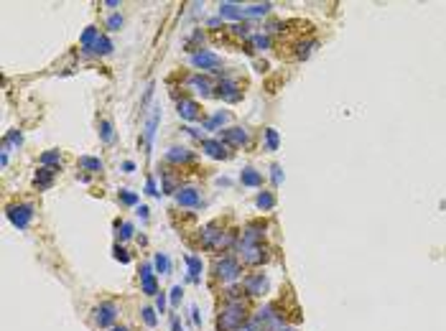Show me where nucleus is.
<instances>
[{"label": "nucleus", "mask_w": 446, "mask_h": 331, "mask_svg": "<svg viewBox=\"0 0 446 331\" xmlns=\"http://www.w3.org/2000/svg\"><path fill=\"white\" fill-rule=\"evenodd\" d=\"M271 179H273L276 186H281V181H283V168H281V166H273V168H271Z\"/></svg>", "instance_id": "58836bf2"}, {"label": "nucleus", "mask_w": 446, "mask_h": 331, "mask_svg": "<svg viewBox=\"0 0 446 331\" xmlns=\"http://www.w3.org/2000/svg\"><path fill=\"white\" fill-rule=\"evenodd\" d=\"M225 122H230V112H222V110H219V112H214V115L204 122V130H217L219 125H225Z\"/></svg>", "instance_id": "5701e85b"}, {"label": "nucleus", "mask_w": 446, "mask_h": 331, "mask_svg": "<svg viewBox=\"0 0 446 331\" xmlns=\"http://www.w3.org/2000/svg\"><path fill=\"white\" fill-rule=\"evenodd\" d=\"M54 173H56V168H46V166H41L38 171H36V186L38 189H49L51 184H54Z\"/></svg>", "instance_id": "dca6fc26"}, {"label": "nucleus", "mask_w": 446, "mask_h": 331, "mask_svg": "<svg viewBox=\"0 0 446 331\" xmlns=\"http://www.w3.org/2000/svg\"><path fill=\"white\" fill-rule=\"evenodd\" d=\"M146 194H150V196H158V191H155V179L150 176V179L146 181Z\"/></svg>", "instance_id": "79ce46f5"}, {"label": "nucleus", "mask_w": 446, "mask_h": 331, "mask_svg": "<svg viewBox=\"0 0 446 331\" xmlns=\"http://www.w3.org/2000/svg\"><path fill=\"white\" fill-rule=\"evenodd\" d=\"M250 43H253L255 49L265 51V49H271V36H265V33H253V36H250Z\"/></svg>", "instance_id": "7c9ffc66"}, {"label": "nucleus", "mask_w": 446, "mask_h": 331, "mask_svg": "<svg viewBox=\"0 0 446 331\" xmlns=\"http://www.w3.org/2000/svg\"><path fill=\"white\" fill-rule=\"evenodd\" d=\"M191 64L196 66V69H204V72H219L222 59L214 51H194L191 54Z\"/></svg>", "instance_id": "20e7f679"}, {"label": "nucleus", "mask_w": 446, "mask_h": 331, "mask_svg": "<svg viewBox=\"0 0 446 331\" xmlns=\"http://www.w3.org/2000/svg\"><path fill=\"white\" fill-rule=\"evenodd\" d=\"M263 229H265V224H260V222L248 224V227H245V232H242V245H260L263 234H265Z\"/></svg>", "instance_id": "f8f14e48"}, {"label": "nucleus", "mask_w": 446, "mask_h": 331, "mask_svg": "<svg viewBox=\"0 0 446 331\" xmlns=\"http://www.w3.org/2000/svg\"><path fill=\"white\" fill-rule=\"evenodd\" d=\"M189 84L196 87V92H202V95H209V90H212V82L207 77H191Z\"/></svg>", "instance_id": "c85d7f7f"}, {"label": "nucleus", "mask_w": 446, "mask_h": 331, "mask_svg": "<svg viewBox=\"0 0 446 331\" xmlns=\"http://www.w3.org/2000/svg\"><path fill=\"white\" fill-rule=\"evenodd\" d=\"M120 26H123V15L115 13V15L107 18V28H110V31H120Z\"/></svg>", "instance_id": "e433bc0d"}, {"label": "nucleus", "mask_w": 446, "mask_h": 331, "mask_svg": "<svg viewBox=\"0 0 446 331\" xmlns=\"http://www.w3.org/2000/svg\"><path fill=\"white\" fill-rule=\"evenodd\" d=\"M133 237V224L130 222H123L120 224V239H130Z\"/></svg>", "instance_id": "ea45409f"}, {"label": "nucleus", "mask_w": 446, "mask_h": 331, "mask_svg": "<svg viewBox=\"0 0 446 331\" xmlns=\"http://www.w3.org/2000/svg\"><path fill=\"white\" fill-rule=\"evenodd\" d=\"M191 321H194L196 326L202 324V316H199V308H196V306H191Z\"/></svg>", "instance_id": "c03bdc74"}, {"label": "nucleus", "mask_w": 446, "mask_h": 331, "mask_svg": "<svg viewBox=\"0 0 446 331\" xmlns=\"http://www.w3.org/2000/svg\"><path fill=\"white\" fill-rule=\"evenodd\" d=\"M265 150H278V130L265 127Z\"/></svg>", "instance_id": "c756f323"}, {"label": "nucleus", "mask_w": 446, "mask_h": 331, "mask_svg": "<svg viewBox=\"0 0 446 331\" xmlns=\"http://www.w3.org/2000/svg\"><path fill=\"white\" fill-rule=\"evenodd\" d=\"M240 273H242V270H240V262H237L235 257H230V255H227V257H219V260L214 262V275H217L219 280H227V283H230V280L240 278Z\"/></svg>", "instance_id": "f03ea898"}, {"label": "nucleus", "mask_w": 446, "mask_h": 331, "mask_svg": "<svg viewBox=\"0 0 446 331\" xmlns=\"http://www.w3.org/2000/svg\"><path fill=\"white\" fill-rule=\"evenodd\" d=\"M237 250L242 252V260L248 265H260V262L268 260V250L263 245H242V242H240Z\"/></svg>", "instance_id": "39448f33"}, {"label": "nucleus", "mask_w": 446, "mask_h": 331, "mask_svg": "<svg viewBox=\"0 0 446 331\" xmlns=\"http://www.w3.org/2000/svg\"><path fill=\"white\" fill-rule=\"evenodd\" d=\"M217 90H219L217 95H219L222 100H225V102H237V100L242 97V92H240L237 82H232V79H222Z\"/></svg>", "instance_id": "9b49d317"}, {"label": "nucleus", "mask_w": 446, "mask_h": 331, "mask_svg": "<svg viewBox=\"0 0 446 331\" xmlns=\"http://www.w3.org/2000/svg\"><path fill=\"white\" fill-rule=\"evenodd\" d=\"M222 143H230V145H242V143H248V130L245 127H227V130H222Z\"/></svg>", "instance_id": "ddd939ff"}, {"label": "nucleus", "mask_w": 446, "mask_h": 331, "mask_svg": "<svg viewBox=\"0 0 446 331\" xmlns=\"http://www.w3.org/2000/svg\"><path fill=\"white\" fill-rule=\"evenodd\" d=\"M250 28H253L250 23H235V26H232V31H235L237 36H242V38H250V36H253Z\"/></svg>", "instance_id": "f704fd0d"}, {"label": "nucleus", "mask_w": 446, "mask_h": 331, "mask_svg": "<svg viewBox=\"0 0 446 331\" xmlns=\"http://www.w3.org/2000/svg\"><path fill=\"white\" fill-rule=\"evenodd\" d=\"M158 117H161V110L158 107H153V115L148 117L146 122V148H150L153 143V135H155V125H158Z\"/></svg>", "instance_id": "6ab92c4d"}, {"label": "nucleus", "mask_w": 446, "mask_h": 331, "mask_svg": "<svg viewBox=\"0 0 446 331\" xmlns=\"http://www.w3.org/2000/svg\"><path fill=\"white\" fill-rule=\"evenodd\" d=\"M273 5L271 3H255V5H248L245 8V18H255V15H265Z\"/></svg>", "instance_id": "bb28decb"}, {"label": "nucleus", "mask_w": 446, "mask_h": 331, "mask_svg": "<svg viewBox=\"0 0 446 331\" xmlns=\"http://www.w3.org/2000/svg\"><path fill=\"white\" fill-rule=\"evenodd\" d=\"M20 143H23V132H20V130H10L5 135V140H3V145H8V148L10 145H20Z\"/></svg>", "instance_id": "473e14b6"}, {"label": "nucleus", "mask_w": 446, "mask_h": 331, "mask_svg": "<svg viewBox=\"0 0 446 331\" xmlns=\"http://www.w3.org/2000/svg\"><path fill=\"white\" fill-rule=\"evenodd\" d=\"M240 181H242V186H260V184H263V176H260L255 168H242Z\"/></svg>", "instance_id": "aec40b11"}, {"label": "nucleus", "mask_w": 446, "mask_h": 331, "mask_svg": "<svg viewBox=\"0 0 446 331\" xmlns=\"http://www.w3.org/2000/svg\"><path fill=\"white\" fill-rule=\"evenodd\" d=\"M118 319V306L115 303H100L97 308H95V321H97V326H110Z\"/></svg>", "instance_id": "423d86ee"}, {"label": "nucleus", "mask_w": 446, "mask_h": 331, "mask_svg": "<svg viewBox=\"0 0 446 331\" xmlns=\"http://www.w3.org/2000/svg\"><path fill=\"white\" fill-rule=\"evenodd\" d=\"M141 291L146 296H155V293H158V280H155L150 265H143V268H141Z\"/></svg>", "instance_id": "1a4fd4ad"}, {"label": "nucleus", "mask_w": 446, "mask_h": 331, "mask_svg": "<svg viewBox=\"0 0 446 331\" xmlns=\"http://www.w3.org/2000/svg\"><path fill=\"white\" fill-rule=\"evenodd\" d=\"M178 117L184 120H199V105L194 100H178Z\"/></svg>", "instance_id": "4468645a"}, {"label": "nucleus", "mask_w": 446, "mask_h": 331, "mask_svg": "<svg viewBox=\"0 0 446 331\" xmlns=\"http://www.w3.org/2000/svg\"><path fill=\"white\" fill-rule=\"evenodd\" d=\"M255 204H258V209L268 212V209H273V207H276V196H273L271 191H260L258 199H255Z\"/></svg>", "instance_id": "b1692460"}, {"label": "nucleus", "mask_w": 446, "mask_h": 331, "mask_svg": "<svg viewBox=\"0 0 446 331\" xmlns=\"http://www.w3.org/2000/svg\"><path fill=\"white\" fill-rule=\"evenodd\" d=\"M186 265H189V280L199 283V275H202V260L194 257V255H186Z\"/></svg>", "instance_id": "412c9836"}, {"label": "nucleus", "mask_w": 446, "mask_h": 331, "mask_svg": "<svg viewBox=\"0 0 446 331\" xmlns=\"http://www.w3.org/2000/svg\"><path fill=\"white\" fill-rule=\"evenodd\" d=\"M123 171H125V173H133V171H136V163H133V161H125V163H123Z\"/></svg>", "instance_id": "49530a36"}, {"label": "nucleus", "mask_w": 446, "mask_h": 331, "mask_svg": "<svg viewBox=\"0 0 446 331\" xmlns=\"http://www.w3.org/2000/svg\"><path fill=\"white\" fill-rule=\"evenodd\" d=\"M59 161H61L59 150H46V153L41 156V166H46V168H56V171H59Z\"/></svg>", "instance_id": "a878e982"}, {"label": "nucleus", "mask_w": 446, "mask_h": 331, "mask_svg": "<svg viewBox=\"0 0 446 331\" xmlns=\"http://www.w3.org/2000/svg\"><path fill=\"white\" fill-rule=\"evenodd\" d=\"M5 214L18 229H26L31 224V219H33V207L31 204H13V207H8Z\"/></svg>", "instance_id": "7ed1b4c3"}, {"label": "nucleus", "mask_w": 446, "mask_h": 331, "mask_svg": "<svg viewBox=\"0 0 446 331\" xmlns=\"http://www.w3.org/2000/svg\"><path fill=\"white\" fill-rule=\"evenodd\" d=\"M138 214H141L143 219H148V207H138Z\"/></svg>", "instance_id": "de8ad7c7"}, {"label": "nucleus", "mask_w": 446, "mask_h": 331, "mask_svg": "<svg viewBox=\"0 0 446 331\" xmlns=\"http://www.w3.org/2000/svg\"><path fill=\"white\" fill-rule=\"evenodd\" d=\"M191 158H194V153H191L189 148L173 145V148L166 150V161H171V163H186V161H191Z\"/></svg>", "instance_id": "2eb2a0df"}, {"label": "nucleus", "mask_w": 446, "mask_h": 331, "mask_svg": "<svg viewBox=\"0 0 446 331\" xmlns=\"http://www.w3.org/2000/svg\"><path fill=\"white\" fill-rule=\"evenodd\" d=\"M171 331H184V329H181V321H178V316H171Z\"/></svg>", "instance_id": "a18cd8bd"}, {"label": "nucleus", "mask_w": 446, "mask_h": 331, "mask_svg": "<svg viewBox=\"0 0 446 331\" xmlns=\"http://www.w3.org/2000/svg\"><path fill=\"white\" fill-rule=\"evenodd\" d=\"M120 202L128 204V207H133V204H138V194H133V191H128V189H120Z\"/></svg>", "instance_id": "72a5a7b5"}, {"label": "nucleus", "mask_w": 446, "mask_h": 331, "mask_svg": "<svg viewBox=\"0 0 446 331\" xmlns=\"http://www.w3.org/2000/svg\"><path fill=\"white\" fill-rule=\"evenodd\" d=\"M155 308H158V314H163L166 311V296L161 293L158 298H155Z\"/></svg>", "instance_id": "37998d69"}, {"label": "nucleus", "mask_w": 446, "mask_h": 331, "mask_svg": "<svg viewBox=\"0 0 446 331\" xmlns=\"http://www.w3.org/2000/svg\"><path fill=\"white\" fill-rule=\"evenodd\" d=\"M202 150L207 153L209 158L214 161H222V158H230V150L222 140H202Z\"/></svg>", "instance_id": "9d476101"}, {"label": "nucleus", "mask_w": 446, "mask_h": 331, "mask_svg": "<svg viewBox=\"0 0 446 331\" xmlns=\"http://www.w3.org/2000/svg\"><path fill=\"white\" fill-rule=\"evenodd\" d=\"M219 18L240 20V18H245V8H240L237 3H222V5H219Z\"/></svg>", "instance_id": "f3484780"}, {"label": "nucleus", "mask_w": 446, "mask_h": 331, "mask_svg": "<svg viewBox=\"0 0 446 331\" xmlns=\"http://www.w3.org/2000/svg\"><path fill=\"white\" fill-rule=\"evenodd\" d=\"M113 331H125V329H123V326H115V329H113Z\"/></svg>", "instance_id": "09e8293b"}, {"label": "nucleus", "mask_w": 446, "mask_h": 331, "mask_svg": "<svg viewBox=\"0 0 446 331\" xmlns=\"http://www.w3.org/2000/svg\"><path fill=\"white\" fill-rule=\"evenodd\" d=\"M97 38H100V31H97L95 26H89V28L82 33V38H79V43H82V51H84V54H89V51H92V46H95V41H97Z\"/></svg>", "instance_id": "a211bd4d"}, {"label": "nucleus", "mask_w": 446, "mask_h": 331, "mask_svg": "<svg viewBox=\"0 0 446 331\" xmlns=\"http://www.w3.org/2000/svg\"><path fill=\"white\" fill-rule=\"evenodd\" d=\"M242 288H245V293H250V296H260L268 288V278L263 273H253V275H248L242 280Z\"/></svg>", "instance_id": "6e6552de"}, {"label": "nucleus", "mask_w": 446, "mask_h": 331, "mask_svg": "<svg viewBox=\"0 0 446 331\" xmlns=\"http://www.w3.org/2000/svg\"><path fill=\"white\" fill-rule=\"evenodd\" d=\"M153 262H155V270H158L161 275H166V273L171 270V262H168V257H166L163 252H158V255H155V260H153Z\"/></svg>", "instance_id": "2f4dec72"}, {"label": "nucleus", "mask_w": 446, "mask_h": 331, "mask_svg": "<svg viewBox=\"0 0 446 331\" xmlns=\"http://www.w3.org/2000/svg\"><path fill=\"white\" fill-rule=\"evenodd\" d=\"M245 321H248V316H245V306L242 303H227L225 308L219 311V331H237Z\"/></svg>", "instance_id": "f257e3e1"}, {"label": "nucleus", "mask_w": 446, "mask_h": 331, "mask_svg": "<svg viewBox=\"0 0 446 331\" xmlns=\"http://www.w3.org/2000/svg\"><path fill=\"white\" fill-rule=\"evenodd\" d=\"M141 314H143V321H146V326H150V329H153L155 324H158V319H155V311H153V308H143Z\"/></svg>", "instance_id": "c9c22d12"}, {"label": "nucleus", "mask_w": 446, "mask_h": 331, "mask_svg": "<svg viewBox=\"0 0 446 331\" xmlns=\"http://www.w3.org/2000/svg\"><path fill=\"white\" fill-rule=\"evenodd\" d=\"M79 168L97 173V171H102L105 166H102V161H100V158H92V156H82V158H79Z\"/></svg>", "instance_id": "393cba45"}, {"label": "nucleus", "mask_w": 446, "mask_h": 331, "mask_svg": "<svg viewBox=\"0 0 446 331\" xmlns=\"http://www.w3.org/2000/svg\"><path fill=\"white\" fill-rule=\"evenodd\" d=\"M100 138H102V143H113L115 140V130H113V122L110 120L100 122Z\"/></svg>", "instance_id": "cd10ccee"}, {"label": "nucleus", "mask_w": 446, "mask_h": 331, "mask_svg": "<svg viewBox=\"0 0 446 331\" xmlns=\"http://www.w3.org/2000/svg\"><path fill=\"white\" fill-rule=\"evenodd\" d=\"M113 255H115V260H120V262H130V255H128V250H125V247H120V245H115Z\"/></svg>", "instance_id": "4c0bfd02"}, {"label": "nucleus", "mask_w": 446, "mask_h": 331, "mask_svg": "<svg viewBox=\"0 0 446 331\" xmlns=\"http://www.w3.org/2000/svg\"><path fill=\"white\" fill-rule=\"evenodd\" d=\"M181 293H184V291H181V285H173V288H171V303H173V306L181 301Z\"/></svg>", "instance_id": "a19ab883"}, {"label": "nucleus", "mask_w": 446, "mask_h": 331, "mask_svg": "<svg viewBox=\"0 0 446 331\" xmlns=\"http://www.w3.org/2000/svg\"><path fill=\"white\" fill-rule=\"evenodd\" d=\"M176 204H178V207H186V209H196L199 204H202V199H199V191H196V189L184 186V189L176 191Z\"/></svg>", "instance_id": "0eeeda50"}, {"label": "nucleus", "mask_w": 446, "mask_h": 331, "mask_svg": "<svg viewBox=\"0 0 446 331\" xmlns=\"http://www.w3.org/2000/svg\"><path fill=\"white\" fill-rule=\"evenodd\" d=\"M110 51H113V41H110L107 36H100V38L95 41V46H92V51H89V54L105 56V54H110Z\"/></svg>", "instance_id": "4be33fe9"}]
</instances>
